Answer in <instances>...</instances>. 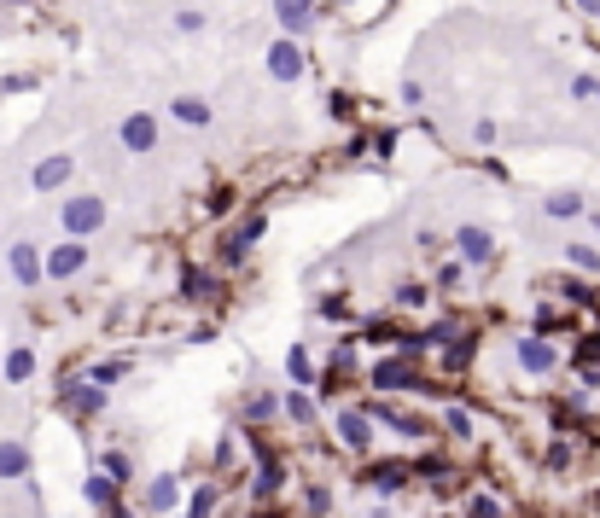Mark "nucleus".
<instances>
[{
  "label": "nucleus",
  "instance_id": "nucleus-20",
  "mask_svg": "<svg viewBox=\"0 0 600 518\" xmlns=\"http://www.w3.org/2000/svg\"><path fill=\"white\" fill-rule=\"evenodd\" d=\"M30 373H35V355L30 350H12L6 355V379H30Z\"/></svg>",
  "mask_w": 600,
  "mask_h": 518
},
{
  "label": "nucleus",
  "instance_id": "nucleus-24",
  "mask_svg": "<svg viewBox=\"0 0 600 518\" xmlns=\"http://www.w3.org/2000/svg\"><path fill=\"white\" fill-rule=\"evenodd\" d=\"M175 30H187V35H193V30H204V12H193V6H187V12H175Z\"/></svg>",
  "mask_w": 600,
  "mask_h": 518
},
{
  "label": "nucleus",
  "instance_id": "nucleus-29",
  "mask_svg": "<svg viewBox=\"0 0 600 518\" xmlns=\"http://www.w3.org/2000/svg\"><path fill=\"white\" fill-rule=\"evenodd\" d=\"M239 239H245V245H256V239H263V216H251V221H245V228H239Z\"/></svg>",
  "mask_w": 600,
  "mask_h": 518
},
{
  "label": "nucleus",
  "instance_id": "nucleus-26",
  "mask_svg": "<svg viewBox=\"0 0 600 518\" xmlns=\"http://www.w3.org/2000/svg\"><path fill=\"white\" fill-rule=\"evenodd\" d=\"M88 501L100 507V501H112V484H105V472L100 478H88Z\"/></svg>",
  "mask_w": 600,
  "mask_h": 518
},
{
  "label": "nucleus",
  "instance_id": "nucleus-22",
  "mask_svg": "<svg viewBox=\"0 0 600 518\" xmlns=\"http://www.w3.org/2000/svg\"><path fill=\"white\" fill-rule=\"evenodd\" d=\"M566 256H571L578 268H600V251H595V245H566Z\"/></svg>",
  "mask_w": 600,
  "mask_h": 518
},
{
  "label": "nucleus",
  "instance_id": "nucleus-1",
  "mask_svg": "<svg viewBox=\"0 0 600 518\" xmlns=\"http://www.w3.org/2000/svg\"><path fill=\"white\" fill-rule=\"evenodd\" d=\"M58 402H65L70 414H100L105 408V390L94 385V379H70V385H58Z\"/></svg>",
  "mask_w": 600,
  "mask_h": 518
},
{
  "label": "nucleus",
  "instance_id": "nucleus-17",
  "mask_svg": "<svg viewBox=\"0 0 600 518\" xmlns=\"http://www.w3.org/2000/svg\"><path fill=\"white\" fill-rule=\"evenodd\" d=\"M286 373L298 379V385H315V367H309V355H303L298 344H291V355H286Z\"/></svg>",
  "mask_w": 600,
  "mask_h": 518
},
{
  "label": "nucleus",
  "instance_id": "nucleus-16",
  "mask_svg": "<svg viewBox=\"0 0 600 518\" xmlns=\"http://www.w3.org/2000/svg\"><path fill=\"white\" fill-rule=\"evenodd\" d=\"M146 507H152V513L175 507V484H169V478H157V484H152V489H146Z\"/></svg>",
  "mask_w": 600,
  "mask_h": 518
},
{
  "label": "nucleus",
  "instance_id": "nucleus-18",
  "mask_svg": "<svg viewBox=\"0 0 600 518\" xmlns=\"http://www.w3.org/2000/svg\"><path fill=\"white\" fill-rule=\"evenodd\" d=\"M181 291H187V298H210V291H216V280H210V274H199V268H187Z\"/></svg>",
  "mask_w": 600,
  "mask_h": 518
},
{
  "label": "nucleus",
  "instance_id": "nucleus-5",
  "mask_svg": "<svg viewBox=\"0 0 600 518\" xmlns=\"http://www.w3.org/2000/svg\"><path fill=\"white\" fill-rule=\"evenodd\" d=\"M122 146H129V152H152V146H157L152 111H134V117H122Z\"/></svg>",
  "mask_w": 600,
  "mask_h": 518
},
{
  "label": "nucleus",
  "instance_id": "nucleus-13",
  "mask_svg": "<svg viewBox=\"0 0 600 518\" xmlns=\"http://www.w3.org/2000/svg\"><path fill=\"white\" fill-rule=\"evenodd\" d=\"M30 472V449L23 442H0V478H23Z\"/></svg>",
  "mask_w": 600,
  "mask_h": 518
},
{
  "label": "nucleus",
  "instance_id": "nucleus-10",
  "mask_svg": "<svg viewBox=\"0 0 600 518\" xmlns=\"http://www.w3.org/2000/svg\"><path fill=\"white\" fill-rule=\"evenodd\" d=\"M519 367L524 373H548V367H554V350H548L542 338H524L519 344Z\"/></svg>",
  "mask_w": 600,
  "mask_h": 518
},
{
  "label": "nucleus",
  "instance_id": "nucleus-23",
  "mask_svg": "<svg viewBox=\"0 0 600 518\" xmlns=\"http://www.w3.org/2000/svg\"><path fill=\"white\" fill-rule=\"evenodd\" d=\"M222 263H228V268H239V263H245V239H239V233L222 245Z\"/></svg>",
  "mask_w": 600,
  "mask_h": 518
},
{
  "label": "nucleus",
  "instance_id": "nucleus-2",
  "mask_svg": "<svg viewBox=\"0 0 600 518\" xmlns=\"http://www.w3.org/2000/svg\"><path fill=\"white\" fill-rule=\"evenodd\" d=\"M65 228H70V239L105 228V204H100V199H70V204H65Z\"/></svg>",
  "mask_w": 600,
  "mask_h": 518
},
{
  "label": "nucleus",
  "instance_id": "nucleus-15",
  "mask_svg": "<svg viewBox=\"0 0 600 518\" xmlns=\"http://www.w3.org/2000/svg\"><path fill=\"white\" fill-rule=\"evenodd\" d=\"M402 478H408V466H373V472H367V484H373L379 496H397Z\"/></svg>",
  "mask_w": 600,
  "mask_h": 518
},
{
  "label": "nucleus",
  "instance_id": "nucleus-25",
  "mask_svg": "<svg viewBox=\"0 0 600 518\" xmlns=\"http://www.w3.org/2000/svg\"><path fill=\"white\" fill-rule=\"evenodd\" d=\"M397 303H402V309H420V303H425V286H402Z\"/></svg>",
  "mask_w": 600,
  "mask_h": 518
},
{
  "label": "nucleus",
  "instance_id": "nucleus-6",
  "mask_svg": "<svg viewBox=\"0 0 600 518\" xmlns=\"http://www.w3.org/2000/svg\"><path fill=\"white\" fill-rule=\"evenodd\" d=\"M373 385L379 390H414V385H420V373H414V362H379L373 367Z\"/></svg>",
  "mask_w": 600,
  "mask_h": 518
},
{
  "label": "nucleus",
  "instance_id": "nucleus-14",
  "mask_svg": "<svg viewBox=\"0 0 600 518\" xmlns=\"http://www.w3.org/2000/svg\"><path fill=\"white\" fill-rule=\"evenodd\" d=\"M58 181H70V157H41V164H35V187H58Z\"/></svg>",
  "mask_w": 600,
  "mask_h": 518
},
{
  "label": "nucleus",
  "instance_id": "nucleus-11",
  "mask_svg": "<svg viewBox=\"0 0 600 518\" xmlns=\"http://www.w3.org/2000/svg\"><path fill=\"white\" fill-rule=\"evenodd\" d=\"M41 268H47V263L30 251V245H12V274H18L23 286H35V280H41Z\"/></svg>",
  "mask_w": 600,
  "mask_h": 518
},
{
  "label": "nucleus",
  "instance_id": "nucleus-7",
  "mask_svg": "<svg viewBox=\"0 0 600 518\" xmlns=\"http://www.w3.org/2000/svg\"><path fill=\"white\" fill-rule=\"evenodd\" d=\"M274 18H280V30H286V35H298V30H309V23H315V0H274Z\"/></svg>",
  "mask_w": 600,
  "mask_h": 518
},
{
  "label": "nucleus",
  "instance_id": "nucleus-27",
  "mask_svg": "<svg viewBox=\"0 0 600 518\" xmlns=\"http://www.w3.org/2000/svg\"><path fill=\"white\" fill-rule=\"evenodd\" d=\"M467 362H472V338H461L455 350H449V367H467Z\"/></svg>",
  "mask_w": 600,
  "mask_h": 518
},
{
  "label": "nucleus",
  "instance_id": "nucleus-30",
  "mask_svg": "<svg viewBox=\"0 0 600 518\" xmlns=\"http://www.w3.org/2000/svg\"><path fill=\"white\" fill-rule=\"evenodd\" d=\"M449 431H455V437H472V419L455 408V414H449Z\"/></svg>",
  "mask_w": 600,
  "mask_h": 518
},
{
  "label": "nucleus",
  "instance_id": "nucleus-28",
  "mask_svg": "<svg viewBox=\"0 0 600 518\" xmlns=\"http://www.w3.org/2000/svg\"><path fill=\"white\" fill-rule=\"evenodd\" d=\"M245 414H251V419H268V414H274V397H251V408H245Z\"/></svg>",
  "mask_w": 600,
  "mask_h": 518
},
{
  "label": "nucleus",
  "instance_id": "nucleus-19",
  "mask_svg": "<svg viewBox=\"0 0 600 518\" xmlns=\"http://www.w3.org/2000/svg\"><path fill=\"white\" fill-rule=\"evenodd\" d=\"M542 210H548V216H578V210H583V199H578V192H554V199H548Z\"/></svg>",
  "mask_w": 600,
  "mask_h": 518
},
{
  "label": "nucleus",
  "instance_id": "nucleus-4",
  "mask_svg": "<svg viewBox=\"0 0 600 518\" xmlns=\"http://www.w3.org/2000/svg\"><path fill=\"white\" fill-rule=\"evenodd\" d=\"M268 76L274 82H298L303 76V47L298 41H274L268 47Z\"/></svg>",
  "mask_w": 600,
  "mask_h": 518
},
{
  "label": "nucleus",
  "instance_id": "nucleus-3",
  "mask_svg": "<svg viewBox=\"0 0 600 518\" xmlns=\"http://www.w3.org/2000/svg\"><path fill=\"white\" fill-rule=\"evenodd\" d=\"M82 268H88V245L82 239H65L58 251H47V274L53 280H70V274H82Z\"/></svg>",
  "mask_w": 600,
  "mask_h": 518
},
{
  "label": "nucleus",
  "instance_id": "nucleus-32",
  "mask_svg": "<svg viewBox=\"0 0 600 518\" xmlns=\"http://www.w3.org/2000/svg\"><path fill=\"white\" fill-rule=\"evenodd\" d=\"M583 12H600V0H583Z\"/></svg>",
  "mask_w": 600,
  "mask_h": 518
},
{
  "label": "nucleus",
  "instance_id": "nucleus-12",
  "mask_svg": "<svg viewBox=\"0 0 600 518\" xmlns=\"http://www.w3.org/2000/svg\"><path fill=\"white\" fill-rule=\"evenodd\" d=\"M169 111H175L187 129H204V122H210V100H193V94H181V100L169 105Z\"/></svg>",
  "mask_w": 600,
  "mask_h": 518
},
{
  "label": "nucleus",
  "instance_id": "nucleus-31",
  "mask_svg": "<svg viewBox=\"0 0 600 518\" xmlns=\"http://www.w3.org/2000/svg\"><path fill=\"white\" fill-rule=\"evenodd\" d=\"M105 478H129V460H122V454H105Z\"/></svg>",
  "mask_w": 600,
  "mask_h": 518
},
{
  "label": "nucleus",
  "instance_id": "nucleus-33",
  "mask_svg": "<svg viewBox=\"0 0 600 518\" xmlns=\"http://www.w3.org/2000/svg\"><path fill=\"white\" fill-rule=\"evenodd\" d=\"M268 518H274V513H268Z\"/></svg>",
  "mask_w": 600,
  "mask_h": 518
},
{
  "label": "nucleus",
  "instance_id": "nucleus-21",
  "mask_svg": "<svg viewBox=\"0 0 600 518\" xmlns=\"http://www.w3.org/2000/svg\"><path fill=\"white\" fill-rule=\"evenodd\" d=\"M286 414L298 419V425H309V419H315V402L303 397V390H291V397H286Z\"/></svg>",
  "mask_w": 600,
  "mask_h": 518
},
{
  "label": "nucleus",
  "instance_id": "nucleus-9",
  "mask_svg": "<svg viewBox=\"0 0 600 518\" xmlns=\"http://www.w3.org/2000/svg\"><path fill=\"white\" fill-rule=\"evenodd\" d=\"M338 437H345V449H367V414H356V408H345L338 414Z\"/></svg>",
  "mask_w": 600,
  "mask_h": 518
},
{
  "label": "nucleus",
  "instance_id": "nucleus-8",
  "mask_svg": "<svg viewBox=\"0 0 600 518\" xmlns=\"http://www.w3.org/2000/svg\"><path fill=\"white\" fill-rule=\"evenodd\" d=\"M455 251L467 256V263H489V251H496V245H489L484 228H461V233H455Z\"/></svg>",
  "mask_w": 600,
  "mask_h": 518
}]
</instances>
